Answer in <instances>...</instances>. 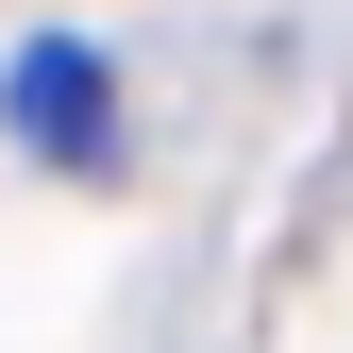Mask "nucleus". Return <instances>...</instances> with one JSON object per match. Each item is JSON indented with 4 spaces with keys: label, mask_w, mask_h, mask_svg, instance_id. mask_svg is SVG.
Listing matches in <instances>:
<instances>
[{
    "label": "nucleus",
    "mask_w": 353,
    "mask_h": 353,
    "mask_svg": "<svg viewBox=\"0 0 353 353\" xmlns=\"http://www.w3.org/2000/svg\"><path fill=\"white\" fill-rule=\"evenodd\" d=\"M0 135H17L34 168H118V51L101 34H17L0 51Z\"/></svg>",
    "instance_id": "obj_1"
}]
</instances>
